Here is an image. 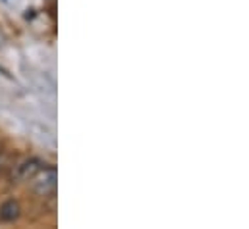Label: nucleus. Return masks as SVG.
<instances>
[{
  "mask_svg": "<svg viewBox=\"0 0 249 229\" xmlns=\"http://www.w3.org/2000/svg\"><path fill=\"white\" fill-rule=\"evenodd\" d=\"M21 216V206L16 198H8L0 204V222H16Z\"/></svg>",
  "mask_w": 249,
  "mask_h": 229,
  "instance_id": "obj_3",
  "label": "nucleus"
},
{
  "mask_svg": "<svg viewBox=\"0 0 249 229\" xmlns=\"http://www.w3.org/2000/svg\"><path fill=\"white\" fill-rule=\"evenodd\" d=\"M8 168H12L10 166V154L4 152V150H0V173H4Z\"/></svg>",
  "mask_w": 249,
  "mask_h": 229,
  "instance_id": "obj_4",
  "label": "nucleus"
},
{
  "mask_svg": "<svg viewBox=\"0 0 249 229\" xmlns=\"http://www.w3.org/2000/svg\"><path fill=\"white\" fill-rule=\"evenodd\" d=\"M56 187H58V173H56L54 166H45L31 179V191L43 198L54 196Z\"/></svg>",
  "mask_w": 249,
  "mask_h": 229,
  "instance_id": "obj_1",
  "label": "nucleus"
},
{
  "mask_svg": "<svg viewBox=\"0 0 249 229\" xmlns=\"http://www.w3.org/2000/svg\"><path fill=\"white\" fill-rule=\"evenodd\" d=\"M47 164L41 160V158H27L23 162H19L18 166H12V181L14 183H23V181H31L37 173L41 172Z\"/></svg>",
  "mask_w": 249,
  "mask_h": 229,
  "instance_id": "obj_2",
  "label": "nucleus"
}]
</instances>
